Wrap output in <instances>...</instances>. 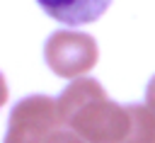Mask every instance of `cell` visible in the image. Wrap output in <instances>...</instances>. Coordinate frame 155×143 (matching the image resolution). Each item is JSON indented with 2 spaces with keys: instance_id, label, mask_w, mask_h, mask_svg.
<instances>
[{
  "instance_id": "5",
  "label": "cell",
  "mask_w": 155,
  "mask_h": 143,
  "mask_svg": "<svg viewBox=\"0 0 155 143\" xmlns=\"http://www.w3.org/2000/svg\"><path fill=\"white\" fill-rule=\"evenodd\" d=\"M48 143H87L82 136H78L75 131H70L68 126H63V128H58L53 136H51V141Z\"/></svg>"
},
{
  "instance_id": "4",
  "label": "cell",
  "mask_w": 155,
  "mask_h": 143,
  "mask_svg": "<svg viewBox=\"0 0 155 143\" xmlns=\"http://www.w3.org/2000/svg\"><path fill=\"white\" fill-rule=\"evenodd\" d=\"M36 2L48 17L70 27L97 22L111 5V0H36Z\"/></svg>"
},
{
  "instance_id": "1",
  "label": "cell",
  "mask_w": 155,
  "mask_h": 143,
  "mask_svg": "<svg viewBox=\"0 0 155 143\" xmlns=\"http://www.w3.org/2000/svg\"><path fill=\"white\" fill-rule=\"evenodd\" d=\"M56 102L63 126L82 136L87 143H124L131 131L128 104L111 102L94 78L73 80Z\"/></svg>"
},
{
  "instance_id": "2",
  "label": "cell",
  "mask_w": 155,
  "mask_h": 143,
  "mask_svg": "<svg viewBox=\"0 0 155 143\" xmlns=\"http://www.w3.org/2000/svg\"><path fill=\"white\" fill-rule=\"evenodd\" d=\"M63 128L58 102L46 95H31L12 107L5 143H48Z\"/></svg>"
},
{
  "instance_id": "3",
  "label": "cell",
  "mask_w": 155,
  "mask_h": 143,
  "mask_svg": "<svg viewBox=\"0 0 155 143\" xmlns=\"http://www.w3.org/2000/svg\"><path fill=\"white\" fill-rule=\"evenodd\" d=\"M99 58L97 41L85 32L61 29L53 32L44 44V61L46 65L61 78H80L94 68Z\"/></svg>"
},
{
  "instance_id": "6",
  "label": "cell",
  "mask_w": 155,
  "mask_h": 143,
  "mask_svg": "<svg viewBox=\"0 0 155 143\" xmlns=\"http://www.w3.org/2000/svg\"><path fill=\"white\" fill-rule=\"evenodd\" d=\"M145 107H150V109L155 111V75L150 78V82H148V87H145Z\"/></svg>"
}]
</instances>
